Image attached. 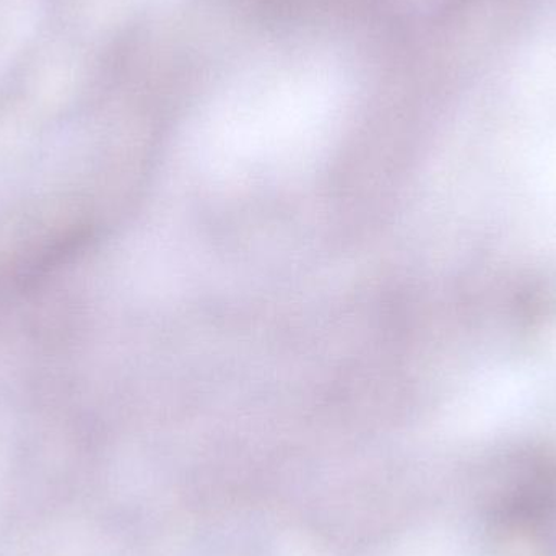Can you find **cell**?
Instances as JSON below:
<instances>
[{"mask_svg": "<svg viewBox=\"0 0 556 556\" xmlns=\"http://www.w3.org/2000/svg\"><path fill=\"white\" fill-rule=\"evenodd\" d=\"M352 80L317 46L277 49L231 75L202 110V155L228 173H278L316 159L342 126Z\"/></svg>", "mask_w": 556, "mask_h": 556, "instance_id": "6da1fadb", "label": "cell"}]
</instances>
